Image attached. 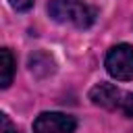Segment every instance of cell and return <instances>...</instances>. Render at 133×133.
Returning a JSON list of instances; mask_svg holds the SVG:
<instances>
[{
  "mask_svg": "<svg viewBox=\"0 0 133 133\" xmlns=\"http://www.w3.org/2000/svg\"><path fill=\"white\" fill-rule=\"evenodd\" d=\"M48 12L58 23H71L79 29H87L96 21V8L83 0H50Z\"/></svg>",
  "mask_w": 133,
  "mask_h": 133,
  "instance_id": "1",
  "label": "cell"
},
{
  "mask_svg": "<svg viewBox=\"0 0 133 133\" xmlns=\"http://www.w3.org/2000/svg\"><path fill=\"white\" fill-rule=\"evenodd\" d=\"M106 71L121 81L133 79V46L118 44L106 54Z\"/></svg>",
  "mask_w": 133,
  "mask_h": 133,
  "instance_id": "2",
  "label": "cell"
},
{
  "mask_svg": "<svg viewBox=\"0 0 133 133\" xmlns=\"http://www.w3.org/2000/svg\"><path fill=\"white\" fill-rule=\"evenodd\" d=\"M75 118L62 112H42L33 121V133H73Z\"/></svg>",
  "mask_w": 133,
  "mask_h": 133,
  "instance_id": "3",
  "label": "cell"
},
{
  "mask_svg": "<svg viewBox=\"0 0 133 133\" xmlns=\"http://www.w3.org/2000/svg\"><path fill=\"white\" fill-rule=\"evenodd\" d=\"M123 96L125 94H121V89L112 83H98L89 89V100L102 108H121Z\"/></svg>",
  "mask_w": 133,
  "mask_h": 133,
  "instance_id": "4",
  "label": "cell"
},
{
  "mask_svg": "<svg viewBox=\"0 0 133 133\" xmlns=\"http://www.w3.org/2000/svg\"><path fill=\"white\" fill-rule=\"evenodd\" d=\"M29 69L35 77H48L50 73H54V58L48 52H35L29 56Z\"/></svg>",
  "mask_w": 133,
  "mask_h": 133,
  "instance_id": "5",
  "label": "cell"
},
{
  "mask_svg": "<svg viewBox=\"0 0 133 133\" xmlns=\"http://www.w3.org/2000/svg\"><path fill=\"white\" fill-rule=\"evenodd\" d=\"M12 75H15V58L8 48H2L0 50V85L8 87L12 81Z\"/></svg>",
  "mask_w": 133,
  "mask_h": 133,
  "instance_id": "6",
  "label": "cell"
},
{
  "mask_svg": "<svg viewBox=\"0 0 133 133\" xmlns=\"http://www.w3.org/2000/svg\"><path fill=\"white\" fill-rule=\"evenodd\" d=\"M121 110L125 116H133V94H125L121 102Z\"/></svg>",
  "mask_w": 133,
  "mask_h": 133,
  "instance_id": "7",
  "label": "cell"
},
{
  "mask_svg": "<svg viewBox=\"0 0 133 133\" xmlns=\"http://www.w3.org/2000/svg\"><path fill=\"white\" fill-rule=\"evenodd\" d=\"M33 2H35V0H10L12 8H15V10H21V12H23V10H29V8L33 6Z\"/></svg>",
  "mask_w": 133,
  "mask_h": 133,
  "instance_id": "8",
  "label": "cell"
},
{
  "mask_svg": "<svg viewBox=\"0 0 133 133\" xmlns=\"http://www.w3.org/2000/svg\"><path fill=\"white\" fill-rule=\"evenodd\" d=\"M2 133H19L17 127H12V123L6 114H2Z\"/></svg>",
  "mask_w": 133,
  "mask_h": 133,
  "instance_id": "9",
  "label": "cell"
}]
</instances>
